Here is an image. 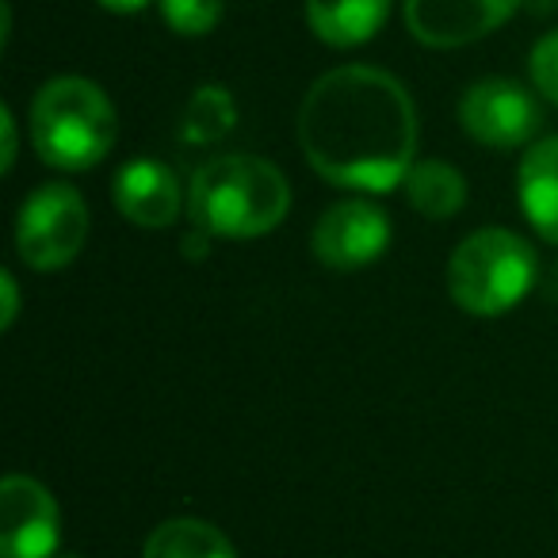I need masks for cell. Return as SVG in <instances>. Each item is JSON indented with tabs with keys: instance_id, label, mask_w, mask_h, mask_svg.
<instances>
[{
	"instance_id": "cell-1",
	"label": "cell",
	"mask_w": 558,
	"mask_h": 558,
	"mask_svg": "<svg viewBox=\"0 0 558 558\" xmlns=\"http://www.w3.org/2000/svg\"><path fill=\"white\" fill-rule=\"evenodd\" d=\"M299 146L329 184L390 192L410 177L417 111L390 73L344 65L314 81L299 108Z\"/></svg>"
},
{
	"instance_id": "cell-2",
	"label": "cell",
	"mask_w": 558,
	"mask_h": 558,
	"mask_svg": "<svg viewBox=\"0 0 558 558\" xmlns=\"http://www.w3.org/2000/svg\"><path fill=\"white\" fill-rule=\"evenodd\" d=\"M291 207V187L264 157L226 154L207 161L187 187V215L199 233L260 238L276 230Z\"/></svg>"
},
{
	"instance_id": "cell-3",
	"label": "cell",
	"mask_w": 558,
	"mask_h": 558,
	"mask_svg": "<svg viewBox=\"0 0 558 558\" xmlns=\"http://www.w3.org/2000/svg\"><path fill=\"white\" fill-rule=\"evenodd\" d=\"M119 119L100 85L85 77H58L35 96L32 138L47 165L65 172L93 169L116 146Z\"/></svg>"
},
{
	"instance_id": "cell-4",
	"label": "cell",
	"mask_w": 558,
	"mask_h": 558,
	"mask_svg": "<svg viewBox=\"0 0 558 558\" xmlns=\"http://www.w3.org/2000/svg\"><path fill=\"white\" fill-rule=\"evenodd\" d=\"M539 276L532 245L512 230H478L451 253L448 291L459 311L497 318L532 291Z\"/></svg>"
},
{
	"instance_id": "cell-5",
	"label": "cell",
	"mask_w": 558,
	"mask_h": 558,
	"mask_svg": "<svg viewBox=\"0 0 558 558\" xmlns=\"http://www.w3.org/2000/svg\"><path fill=\"white\" fill-rule=\"evenodd\" d=\"M88 238V207L73 187L43 184L27 195L16 222L20 260L35 271L65 268L85 248Z\"/></svg>"
},
{
	"instance_id": "cell-6",
	"label": "cell",
	"mask_w": 558,
	"mask_h": 558,
	"mask_svg": "<svg viewBox=\"0 0 558 558\" xmlns=\"http://www.w3.org/2000/svg\"><path fill=\"white\" fill-rule=\"evenodd\" d=\"M62 517L35 478L12 474L0 486V558H54Z\"/></svg>"
},
{
	"instance_id": "cell-7",
	"label": "cell",
	"mask_w": 558,
	"mask_h": 558,
	"mask_svg": "<svg viewBox=\"0 0 558 558\" xmlns=\"http://www.w3.org/2000/svg\"><path fill=\"white\" fill-rule=\"evenodd\" d=\"M459 119H463L466 134L474 142L494 149H512L535 134L539 104L527 88L512 85L505 77H489L466 88L463 104H459Z\"/></svg>"
},
{
	"instance_id": "cell-8",
	"label": "cell",
	"mask_w": 558,
	"mask_h": 558,
	"mask_svg": "<svg viewBox=\"0 0 558 558\" xmlns=\"http://www.w3.org/2000/svg\"><path fill=\"white\" fill-rule=\"evenodd\" d=\"M390 241V222L375 203L344 199L314 226V256L333 271H356L379 260Z\"/></svg>"
},
{
	"instance_id": "cell-9",
	"label": "cell",
	"mask_w": 558,
	"mask_h": 558,
	"mask_svg": "<svg viewBox=\"0 0 558 558\" xmlns=\"http://www.w3.org/2000/svg\"><path fill=\"white\" fill-rule=\"evenodd\" d=\"M520 0H405V24L425 47H466L501 27Z\"/></svg>"
},
{
	"instance_id": "cell-10",
	"label": "cell",
	"mask_w": 558,
	"mask_h": 558,
	"mask_svg": "<svg viewBox=\"0 0 558 558\" xmlns=\"http://www.w3.org/2000/svg\"><path fill=\"white\" fill-rule=\"evenodd\" d=\"M180 203H184V195H180V180L172 177L169 165L138 157L116 172V207L134 226L165 230L177 222Z\"/></svg>"
},
{
	"instance_id": "cell-11",
	"label": "cell",
	"mask_w": 558,
	"mask_h": 558,
	"mask_svg": "<svg viewBox=\"0 0 558 558\" xmlns=\"http://www.w3.org/2000/svg\"><path fill=\"white\" fill-rule=\"evenodd\" d=\"M390 0H306V20L329 47H360L387 24Z\"/></svg>"
},
{
	"instance_id": "cell-12",
	"label": "cell",
	"mask_w": 558,
	"mask_h": 558,
	"mask_svg": "<svg viewBox=\"0 0 558 558\" xmlns=\"http://www.w3.org/2000/svg\"><path fill=\"white\" fill-rule=\"evenodd\" d=\"M520 207L527 222L558 245V138H547L520 165Z\"/></svg>"
},
{
	"instance_id": "cell-13",
	"label": "cell",
	"mask_w": 558,
	"mask_h": 558,
	"mask_svg": "<svg viewBox=\"0 0 558 558\" xmlns=\"http://www.w3.org/2000/svg\"><path fill=\"white\" fill-rule=\"evenodd\" d=\"M142 558H238L222 532L207 520L177 517L149 532Z\"/></svg>"
},
{
	"instance_id": "cell-14",
	"label": "cell",
	"mask_w": 558,
	"mask_h": 558,
	"mask_svg": "<svg viewBox=\"0 0 558 558\" xmlns=\"http://www.w3.org/2000/svg\"><path fill=\"white\" fill-rule=\"evenodd\" d=\"M405 195L425 218H451L466 203V180L444 161H421L405 177Z\"/></svg>"
},
{
	"instance_id": "cell-15",
	"label": "cell",
	"mask_w": 558,
	"mask_h": 558,
	"mask_svg": "<svg viewBox=\"0 0 558 558\" xmlns=\"http://www.w3.org/2000/svg\"><path fill=\"white\" fill-rule=\"evenodd\" d=\"M238 123V108H233V96L226 93L222 85H203L199 93L187 100L184 108V123H180V134L192 146H207V142H218L233 131Z\"/></svg>"
},
{
	"instance_id": "cell-16",
	"label": "cell",
	"mask_w": 558,
	"mask_h": 558,
	"mask_svg": "<svg viewBox=\"0 0 558 558\" xmlns=\"http://www.w3.org/2000/svg\"><path fill=\"white\" fill-rule=\"evenodd\" d=\"M161 12L172 32L207 35L222 20V0H161Z\"/></svg>"
},
{
	"instance_id": "cell-17",
	"label": "cell",
	"mask_w": 558,
	"mask_h": 558,
	"mask_svg": "<svg viewBox=\"0 0 558 558\" xmlns=\"http://www.w3.org/2000/svg\"><path fill=\"white\" fill-rule=\"evenodd\" d=\"M532 77H535V88H539L550 104H558V32L543 35V39L535 43Z\"/></svg>"
},
{
	"instance_id": "cell-18",
	"label": "cell",
	"mask_w": 558,
	"mask_h": 558,
	"mask_svg": "<svg viewBox=\"0 0 558 558\" xmlns=\"http://www.w3.org/2000/svg\"><path fill=\"white\" fill-rule=\"evenodd\" d=\"M0 291H4V318H0V326L12 329L16 311H20V295H16V279H12V271H4V276H0Z\"/></svg>"
},
{
	"instance_id": "cell-19",
	"label": "cell",
	"mask_w": 558,
	"mask_h": 558,
	"mask_svg": "<svg viewBox=\"0 0 558 558\" xmlns=\"http://www.w3.org/2000/svg\"><path fill=\"white\" fill-rule=\"evenodd\" d=\"M0 131H4V172H9L12 161H16V123H12L9 108H4V116H0Z\"/></svg>"
},
{
	"instance_id": "cell-20",
	"label": "cell",
	"mask_w": 558,
	"mask_h": 558,
	"mask_svg": "<svg viewBox=\"0 0 558 558\" xmlns=\"http://www.w3.org/2000/svg\"><path fill=\"white\" fill-rule=\"evenodd\" d=\"M96 4H104L108 12H116V16H131V12H142L149 4V0H96Z\"/></svg>"
}]
</instances>
